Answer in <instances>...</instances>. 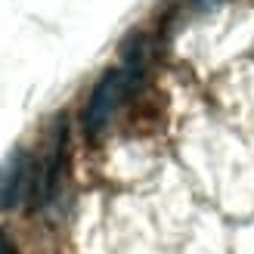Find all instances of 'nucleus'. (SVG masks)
<instances>
[{
	"instance_id": "1",
	"label": "nucleus",
	"mask_w": 254,
	"mask_h": 254,
	"mask_svg": "<svg viewBox=\"0 0 254 254\" xmlns=\"http://www.w3.org/2000/svg\"><path fill=\"white\" fill-rule=\"evenodd\" d=\"M133 71H136L133 65L109 68L103 78L96 81L93 93H90V103H87V109H84V130H87L90 139H96L112 124L118 106L124 103V96L130 93V87H133Z\"/></svg>"
},
{
	"instance_id": "2",
	"label": "nucleus",
	"mask_w": 254,
	"mask_h": 254,
	"mask_svg": "<svg viewBox=\"0 0 254 254\" xmlns=\"http://www.w3.org/2000/svg\"><path fill=\"white\" fill-rule=\"evenodd\" d=\"M37 164L25 149H12L0 164V211H12L25 195L34 192Z\"/></svg>"
},
{
	"instance_id": "3",
	"label": "nucleus",
	"mask_w": 254,
	"mask_h": 254,
	"mask_svg": "<svg viewBox=\"0 0 254 254\" xmlns=\"http://www.w3.org/2000/svg\"><path fill=\"white\" fill-rule=\"evenodd\" d=\"M0 254H19V251H16V242H12L3 230H0Z\"/></svg>"
},
{
	"instance_id": "4",
	"label": "nucleus",
	"mask_w": 254,
	"mask_h": 254,
	"mask_svg": "<svg viewBox=\"0 0 254 254\" xmlns=\"http://www.w3.org/2000/svg\"><path fill=\"white\" fill-rule=\"evenodd\" d=\"M220 0H189V6L192 9H198V12H208V9H214Z\"/></svg>"
}]
</instances>
